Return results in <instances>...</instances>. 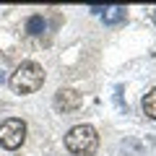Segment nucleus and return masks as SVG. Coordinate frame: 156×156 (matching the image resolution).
Segmentation results:
<instances>
[{
  "label": "nucleus",
  "mask_w": 156,
  "mask_h": 156,
  "mask_svg": "<svg viewBox=\"0 0 156 156\" xmlns=\"http://www.w3.org/2000/svg\"><path fill=\"white\" fill-rule=\"evenodd\" d=\"M42 83H44V70H42V65L34 62V60L21 62V65L13 70V76H11V89L16 91V94H21V96L34 94L37 89H42Z\"/></svg>",
  "instance_id": "obj_1"
},
{
  "label": "nucleus",
  "mask_w": 156,
  "mask_h": 156,
  "mask_svg": "<svg viewBox=\"0 0 156 156\" xmlns=\"http://www.w3.org/2000/svg\"><path fill=\"white\" fill-rule=\"evenodd\" d=\"M65 148L76 156H91L99 148V135L91 125H76L65 135Z\"/></svg>",
  "instance_id": "obj_2"
},
{
  "label": "nucleus",
  "mask_w": 156,
  "mask_h": 156,
  "mask_svg": "<svg viewBox=\"0 0 156 156\" xmlns=\"http://www.w3.org/2000/svg\"><path fill=\"white\" fill-rule=\"evenodd\" d=\"M26 140V122L18 120V117H11L5 122H0V146L8 151L18 148V146Z\"/></svg>",
  "instance_id": "obj_3"
},
{
  "label": "nucleus",
  "mask_w": 156,
  "mask_h": 156,
  "mask_svg": "<svg viewBox=\"0 0 156 156\" xmlns=\"http://www.w3.org/2000/svg\"><path fill=\"white\" fill-rule=\"evenodd\" d=\"M55 107H57V109H62V112L78 109V107H81V94L73 91V89H60L55 94Z\"/></svg>",
  "instance_id": "obj_4"
},
{
  "label": "nucleus",
  "mask_w": 156,
  "mask_h": 156,
  "mask_svg": "<svg viewBox=\"0 0 156 156\" xmlns=\"http://www.w3.org/2000/svg\"><path fill=\"white\" fill-rule=\"evenodd\" d=\"M125 21V5H112L104 8V23L107 26H115V23Z\"/></svg>",
  "instance_id": "obj_5"
},
{
  "label": "nucleus",
  "mask_w": 156,
  "mask_h": 156,
  "mask_svg": "<svg viewBox=\"0 0 156 156\" xmlns=\"http://www.w3.org/2000/svg\"><path fill=\"white\" fill-rule=\"evenodd\" d=\"M143 115L148 120H156V89H151L148 94L143 96Z\"/></svg>",
  "instance_id": "obj_6"
},
{
  "label": "nucleus",
  "mask_w": 156,
  "mask_h": 156,
  "mask_svg": "<svg viewBox=\"0 0 156 156\" xmlns=\"http://www.w3.org/2000/svg\"><path fill=\"white\" fill-rule=\"evenodd\" d=\"M44 26H47V23H44V18H42V16H31V18L26 21V31L31 34V37L42 34V31H44Z\"/></svg>",
  "instance_id": "obj_7"
}]
</instances>
